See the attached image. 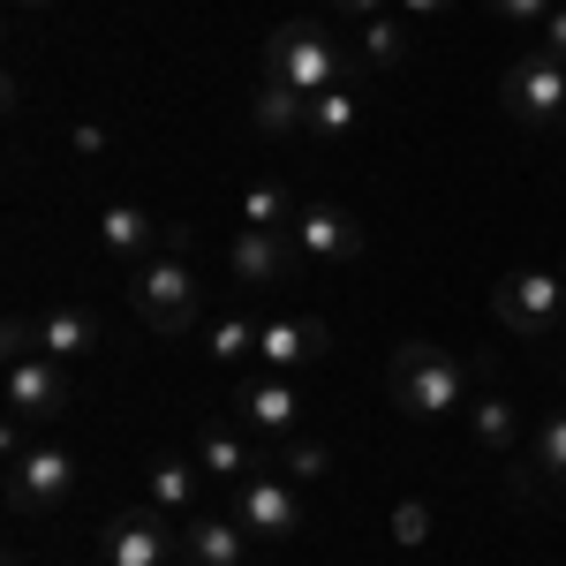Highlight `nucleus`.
I'll return each mask as SVG.
<instances>
[{"label": "nucleus", "mask_w": 566, "mask_h": 566, "mask_svg": "<svg viewBox=\"0 0 566 566\" xmlns=\"http://www.w3.org/2000/svg\"><path fill=\"white\" fill-rule=\"evenodd\" d=\"M386 392L400 416H416V423H438V416H453L461 400H469V363L453 348H438V340H400L386 355Z\"/></svg>", "instance_id": "obj_1"}, {"label": "nucleus", "mask_w": 566, "mask_h": 566, "mask_svg": "<svg viewBox=\"0 0 566 566\" xmlns=\"http://www.w3.org/2000/svg\"><path fill=\"white\" fill-rule=\"evenodd\" d=\"M355 61H363V53H348L325 23L287 15V23L264 39V84H287V91H303V98H317V91H340V84H348Z\"/></svg>", "instance_id": "obj_2"}, {"label": "nucleus", "mask_w": 566, "mask_h": 566, "mask_svg": "<svg viewBox=\"0 0 566 566\" xmlns=\"http://www.w3.org/2000/svg\"><path fill=\"white\" fill-rule=\"evenodd\" d=\"M129 303L151 333H167V340L189 333V325H197V264L175 258V250H151V258L129 272Z\"/></svg>", "instance_id": "obj_3"}, {"label": "nucleus", "mask_w": 566, "mask_h": 566, "mask_svg": "<svg viewBox=\"0 0 566 566\" xmlns=\"http://www.w3.org/2000/svg\"><path fill=\"white\" fill-rule=\"evenodd\" d=\"M76 499V453L69 446H23V453H8V514L15 522H45V514H61Z\"/></svg>", "instance_id": "obj_4"}, {"label": "nucleus", "mask_w": 566, "mask_h": 566, "mask_svg": "<svg viewBox=\"0 0 566 566\" xmlns=\"http://www.w3.org/2000/svg\"><path fill=\"white\" fill-rule=\"evenodd\" d=\"M491 317L514 340H559L566 333V272H506L491 287Z\"/></svg>", "instance_id": "obj_5"}, {"label": "nucleus", "mask_w": 566, "mask_h": 566, "mask_svg": "<svg viewBox=\"0 0 566 566\" xmlns=\"http://www.w3.org/2000/svg\"><path fill=\"white\" fill-rule=\"evenodd\" d=\"M499 106L522 129H559L566 122V61H552L544 45H528L522 61H506V76H499Z\"/></svg>", "instance_id": "obj_6"}, {"label": "nucleus", "mask_w": 566, "mask_h": 566, "mask_svg": "<svg viewBox=\"0 0 566 566\" xmlns=\"http://www.w3.org/2000/svg\"><path fill=\"white\" fill-rule=\"evenodd\" d=\"M175 552H181V528H175V514L167 506H122L114 522H106V536H98V559L106 566H175Z\"/></svg>", "instance_id": "obj_7"}, {"label": "nucleus", "mask_w": 566, "mask_h": 566, "mask_svg": "<svg viewBox=\"0 0 566 566\" xmlns=\"http://www.w3.org/2000/svg\"><path fill=\"white\" fill-rule=\"evenodd\" d=\"M69 378H61V363L53 355H8V423H61L69 416Z\"/></svg>", "instance_id": "obj_8"}, {"label": "nucleus", "mask_w": 566, "mask_h": 566, "mask_svg": "<svg viewBox=\"0 0 566 566\" xmlns=\"http://www.w3.org/2000/svg\"><path fill=\"white\" fill-rule=\"evenodd\" d=\"M234 522L264 536V544H287L295 528H303V499H295V476H280V469H258L250 483H234Z\"/></svg>", "instance_id": "obj_9"}, {"label": "nucleus", "mask_w": 566, "mask_h": 566, "mask_svg": "<svg viewBox=\"0 0 566 566\" xmlns=\"http://www.w3.org/2000/svg\"><path fill=\"white\" fill-rule=\"evenodd\" d=\"M272 438H258L250 423L234 431V423H219V416H205L197 423V438H189V461L205 469V476H219V483H250L258 469H272V453H264Z\"/></svg>", "instance_id": "obj_10"}, {"label": "nucleus", "mask_w": 566, "mask_h": 566, "mask_svg": "<svg viewBox=\"0 0 566 566\" xmlns=\"http://www.w3.org/2000/svg\"><path fill=\"white\" fill-rule=\"evenodd\" d=\"M295 250H303L310 264H355L363 250H370V234H363V219L340 212V205H303V219H295Z\"/></svg>", "instance_id": "obj_11"}, {"label": "nucleus", "mask_w": 566, "mask_h": 566, "mask_svg": "<svg viewBox=\"0 0 566 566\" xmlns=\"http://www.w3.org/2000/svg\"><path fill=\"white\" fill-rule=\"evenodd\" d=\"M325 348H333L325 317H272V325H258V363L272 370V378H295V370H310Z\"/></svg>", "instance_id": "obj_12"}, {"label": "nucleus", "mask_w": 566, "mask_h": 566, "mask_svg": "<svg viewBox=\"0 0 566 566\" xmlns=\"http://www.w3.org/2000/svg\"><path fill=\"white\" fill-rule=\"evenodd\" d=\"M234 408H242V423L258 438H295V423H303V400H295V378H272V370H258V378H242V392H234Z\"/></svg>", "instance_id": "obj_13"}, {"label": "nucleus", "mask_w": 566, "mask_h": 566, "mask_svg": "<svg viewBox=\"0 0 566 566\" xmlns=\"http://www.w3.org/2000/svg\"><path fill=\"white\" fill-rule=\"evenodd\" d=\"M295 258H303L295 234H272V227H242V234L227 242V272H234L242 287H280Z\"/></svg>", "instance_id": "obj_14"}, {"label": "nucleus", "mask_w": 566, "mask_h": 566, "mask_svg": "<svg viewBox=\"0 0 566 566\" xmlns=\"http://www.w3.org/2000/svg\"><path fill=\"white\" fill-rule=\"evenodd\" d=\"M31 355H53V363H84L98 355V317L84 303H45L31 317Z\"/></svg>", "instance_id": "obj_15"}, {"label": "nucleus", "mask_w": 566, "mask_h": 566, "mask_svg": "<svg viewBox=\"0 0 566 566\" xmlns=\"http://www.w3.org/2000/svg\"><path fill=\"white\" fill-rule=\"evenodd\" d=\"M159 234H167V219H159V212H144V205H129V197L98 212V250H106V258L144 264L151 250H159Z\"/></svg>", "instance_id": "obj_16"}, {"label": "nucleus", "mask_w": 566, "mask_h": 566, "mask_svg": "<svg viewBox=\"0 0 566 566\" xmlns=\"http://www.w3.org/2000/svg\"><path fill=\"white\" fill-rule=\"evenodd\" d=\"M181 552L197 566H242L250 559V528L234 514H197V522H181Z\"/></svg>", "instance_id": "obj_17"}, {"label": "nucleus", "mask_w": 566, "mask_h": 566, "mask_svg": "<svg viewBox=\"0 0 566 566\" xmlns=\"http://www.w3.org/2000/svg\"><path fill=\"white\" fill-rule=\"evenodd\" d=\"M250 122H258V136H310V98L287 84H258Z\"/></svg>", "instance_id": "obj_18"}, {"label": "nucleus", "mask_w": 566, "mask_h": 566, "mask_svg": "<svg viewBox=\"0 0 566 566\" xmlns=\"http://www.w3.org/2000/svg\"><path fill=\"white\" fill-rule=\"evenodd\" d=\"M197 476H205L197 461H175V453H167V461H151V491H144V499L167 506L175 522H197Z\"/></svg>", "instance_id": "obj_19"}, {"label": "nucleus", "mask_w": 566, "mask_h": 566, "mask_svg": "<svg viewBox=\"0 0 566 566\" xmlns=\"http://www.w3.org/2000/svg\"><path fill=\"white\" fill-rule=\"evenodd\" d=\"M469 431H476L483 453H514V438H522V408H514L506 392H483L476 408H469Z\"/></svg>", "instance_id": "obj_20"}, {"label": "nucleus", "mask_w": 566, "mask_h": 566, "mask_svg": "<svg viewBox=\"0 0 566 566\" xmlns=\"http://www.w3.org/2000/svg\"><path fill=\"white\" fill-rule=\"evenodd\" d=\"M295 219H303V205L280 189V181H250L242 189V227H272V234H295Z\"/></svg>", "instance_id": "obj_21"}, {"label": "nucleus", "mask_w": 566, "mask_h": 566, "mask_svg": "<svg viewBox=\"0 0 566 566\" xmlns=\"http://www.w3.org/2000/svg\"><path fill=\"white\" fill-rule=\"evenodd\" d=\"M528 469H536V483L559 499L566 491V408H552L544 423H536V453H528Z\"/></svg>", "instance_id": "obj_22"}, {"label": "nucleus", "mask_w": 566, "mask_h": 566, "mask_svg": "<svg viewBox=\"0 0 566 566\" xmlns=\"http://www.w3.org/2000/svg\"><path fill=\"white\" fill-rule=\"evenodd\" d=\"M355 122H363V106H355L348 84L310 98V136H317V144H340V136H355Z\"/></svg>", "instance_id": "obj_23"}, {"label": "nucleus", "mask_w": 566, "mask_h": 566, "mask_svg": "<svg viewBox=\"0 0 566 566\" xmlns=\"http://www.w3.org/2000/svg\"><path fill=\"white\" fill-rule=\"evenodd\" d=\"M363 61H370V69H400V61H408V15H400V8H386V15L363 23Z\"/></svg>", "instance_id": "obj_24"}, {"label": "nucleus", "mask_w": 566, "mask_h": 566, "mask_svg": "<svg viewBox=\"0 0 566 566\" xmlns=\"http://www.w3.org/2000/svg\"><path fill=\"white\" fill-rule=\"evenodd\" d=\"M272 469H280V476H295V483H317L325 469H333V446L295 431V438H280V446H272Z\"/></svg>", "instance_id": "obj_25"}, {"label": "nucleus", "mask_w": 566, "mask_h": 566, "mask_svg": "<svg viewBox=\"0 0 566 566\" xmlns=\"http://www.w3.org/2000/svg\"><path fill=\"white\" fill-rule=\"evenodd\" d=\"M205 355H212L219 370H234V363H258V325H250V317H219L212 333H205Z\"/></svg>", "instance_id": "obj_26"}, {"label": "nucleus", "mask_w": 566, "mask_h": 566, "mask_svg": "<svg viewBox=\"0 0 566 566\" xmlns=\"http://www.w3.org/2000/svg\"><path fill=\"white\" fill-rule=\"evenodd\" d=\"M392 544H400V552L431 544V506H423V499H400V506H392Z\"/></svg>", "instance_id": "obj_27"}, {"label": "nucleus", "mask_w": 566, "mask_h": 566, "mask_svg": "<svg viewBox=\"0 0 566 566\" xmlns=\"http://www.w3.org/2000/svg\"><path fill=\"white\" fill-rule=\"evenodd\" d=\"M483 8H491L499 23H528V31H536V23H544V15H552L559 0H483Z\"/></svg>", "instance_id": "obj_28"}, {"label": "nucleus", "mask_w": 566, "mask_h": 566, "mask_svg": "<svg viewBox=\"0 0 566 566\" xmlns=\"http://www.w3.org/2000/svg\"><path fill=\"white\" fill-rule=\"evenodd\" d=\"M536 45H544L552 61H566V0L552 8V15H544V23H536Z\"/></svg>", "instance_id": "obj_29"}, {"label": "nucleus", "mask_w": 566, "mask_h": 566, "mask_svg": "<svg viewBox=\"0 0 566 566\" xmlns=\"http://www.w3.org/2000/svg\"><path fill=\"white\" fill-rule=\"evenodd\" d=\"M392 8H400V15H408V23H431V15H453V8H461V0H392Z\"/></svg>", "instance_id": "obj_30"}, {"label": "nucleus", "mask_w": 566, "mask_h": 566, "mask_svg": "<svg viewBox=\"0 0 566 566\" xmlns=\"http://www.w3.org/2000/svg\"><path fill=\"white\" fill-rule=\"evenodd\" d=\"M333 8H340V15H355V23H370V15H386L392 0H333Z\"/></svg>", "instance_id": "obj_31"}, {"label": "nucleus", "mask_w": 566, "mask_h": 566, "mask_svg": "<svg viewBox=\"0 0 566 566\" xmlns=\"http://www.w3.org/2000/svg\"><path fill=\"white\" fill-rule=\"evenodd\" d=\"M0 566H31V552H8V559H0Z\"/></svg>", "instance_id": "obj_32"}, {"label": "nucleus", "mask_w": 566, "mask_h": 566, "mask_svg": "<svg viewBox=\"0 0 566 566\" xmlns=\"http://www.w3.org/2000/svg\"><path fill=\"white\" fill-rule=\"evenodd\" d=\"M8 8H53V0H8Z\"/></svg>", "instance_id": "obj_33"}, {"label": "nucleus", "mask_w": 566, "mask_h": 566, "mask_svg": "<svg viewBox=\"0 0 566 566\" xmlns=\"http://www.w3.org/2000/svg\"><path fill=\"white\" fill-rule=\"evenodd\" d=\"M559 392H566V348H559Z\"/></svg>", "instance_id": "obj_34"}, {"label": "nucleus", "mask_w": 566, "mask_h": 566, "mask_svg": "<svg viewBox=\"0 0 566 566\" xmlns=\"http://www.w3.org/2000/svg\"><path fill=\"white\" fill-rule=\"evenodd\" d=\"M175 566H197V559H189V552H181V559H175Z\"/></svg>", "instance_id": "obj_35"}, {"label": "nucleus", "mask_w": 566, "mask_h": 566, "mask_svg": "<svg viewBox=\"0 0 566 566\" xmlns=\"http://www.w3.org/2000/svg\"><path fill=\"white\" fill-rule=\"evenodd\" d=\"M559 272H566V250H559Z\"/></svg>", "instance_id": "obj_36"}, {"label": "nucleus", "mask_w": 566, "mask_h": 566, "mask_svg": "<svg viewBox=\"0 0 566 566\" xmlns=\"http://www.w3.org/2000/svg\"><path fill=\"white\" fill-rule=\"evenodd\" d=\"M559 136H566V122H559Z\"/></svg>", "instance_id": "obj_37"}]
</instances>
